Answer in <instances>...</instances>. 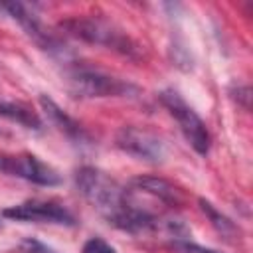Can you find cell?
Here are the masks:
<instances>
[{"label":"cell","mask_w":253,"mask_h":253,"mask_svg":"<svg viewBox=\"0 0 253 253\" xmlns=\"http://www.w3.org/2000/svg\"><path fill=\"white\" fill-rule=\"evenodd\" d=\"M61 28L83 42L105 45L123 55H128V57H134L138 51L136 43L123 30H119L115 24H111L103 18H71V20L63 22Z\"/></svg>","instance_id":"cell-2"},{"label":"cell","mask_w":253,"mask_h":253,"mask_svg":"<svg viewBox=\"0 0 253 253\" xmlns=\"http://www.w3.org/2000/svg\"><path fill=\"white\" fill-rule=\"evenodd\" d=\"M81 253H117V251H115V247H113L111 243H107L105 239H101V237H91V239H87V241L83 243Z\"/></svg>","instance_id":"cell-12"},{"label":"cell","mask_w":253,"mask_h":253,"mask_svg":"<svg viewBox=\"0 0 253 253\" xmlns=\"http://www.w3.org/2000/svg\"><path fill=\"white\" fill-rule=\"evenodd\" d=\"M2 215L16 221H40V223H63V225L75 223L73 215L63 206H59L57 202H42V200H30L6 208Z\"/></svg>","instance_id":"cell-7"},{"label":"cell","mask_w":253,"mask_h":253,"mask_svg":"<svg viewBox=\"0 0 253 253\" xmlns=\"http://www.w3.org/2000/svg\"><path fill=\"white\" fill-rule=\"evenodd\" d=\"M69 91L79 99L103 97H134L138 89L119 77L95 69H77L69 75Z\"/></svg>","instance_id":"cell-3"},{"label":"cell","mask_w":253,"mask_h":253,"mask_svg":"<svg viewBox=\"0 0 253 253\" xmlns=\"http://www.w3.org/2000/svg\"><path fill=\"white\" fill-rule=\"evenodd\" d=\"M126 190L134 196L150 198V200H154L162 206H168V208H176L182 202L178 188L174 184H170L168 180L156 178V176H136L130 180Z\"/></svg>","instance_id":"cell-8"},{"label":"cell","mask_w":253,"mask_h":253,"mask_svg":"<svg viewBox=\"0 0 253 253\" xmlns=\"http://www.w3.org/2000/svg\"><path fill=\"white\" fill-rule=\"evenodd\" d=\"M40 105H42V109L45 111V115H47V119L63 132V134H67L69 138H85V132H83V128L57 105V103H53L49 97H45V95H42L40 97Z\"/></svg>","instance_id":"cell-9"},{"label":"cell","mask_w":253,"mask_h":253,"mask_svg":"<svg viewBox=\"0 0 253 253\" xmlns=\"http://www.w3.org/2000/svg\"><path fill=\"white\" fill-rule=\"evenodd\" d=\"M162 105L168 109V113L176 119L184 138L188 144L198 152V154H208L210 152V132L206 128V123L198 117V113L180 97L178 91L166 89L160 93Z\"/></svg>","instance_id":"cell-4"},{"label":"cell","mask_w":253,"mask_h":253,"mask_svg":"<svg viewBox=\"0 0 253 253\" xmlns=\"http://www.w3.org/2000/svg\"><path fill=\"white\" fill-rule=\"evenodd\" d=\"M75 186L79 194L113 225L126 208L125 188L117 184L107 172L95 166H81L75 172Z\"/></svg>","instance_id":"cell-1"},{"label":"cell","mask_w":253,"mask_h":253,"mask_svg":"<svg viewBox=\"0 0 253 253\" xmlns=\"http://www.w3.org/2000/svg\"><path fill=\"white\" fill-rule=\"evenodd\" d=\"M0 117L14 121L26 128H34L38 130L42 126V121L38 117V113H34L28 105L24 103H12V101H0Z\"/></svg>","instance_id":"cell-10"},{"label":"cell","mask_w":253,"mask_h":253,"mask_svg":"<svg viewBox=\"0 0 253 253\" xmlns=\"http://www.w3.org/2000/svg\"><path fill=\"white\" fill-rule=\"evenodd\" d=\"M174 247H176L178 253H217L213 249H208V247H202L198 243H190V241H184V239H176Z\"/></svg>","instance_id":"cell-14"},{"label":"cell","mask_w":253,"mask_h":253,"mask_svg":"<svg viewBox=\"0 0 253 253\" xmlns=\"http://www.w3.org/2000/svg\"><path fill=\"white\" fill-rule=\"evenodd\" d=\"M0 170L24 178L28 182H34L38 186H57L61 182V176L57 170H53L49 164L42 162L34 154H0Z\"/></svg>","instance_id":"cell-5"},{"label":"cell","mask_w":253,"mask_h":253,"mask_svg":"<svg viewBox=\"0 0 253 253\" xmlns=\"http://www.w3.org/2000/svg\"><path fill=\"white\" fill-rule=\"evenodd\" d=\"M115 140L123 152L130 154L138 160L158 164L166 158L164 142L150 130H144L138 126H123V128H119Z\"/></svg>","instance_id":"cell-6"},{"label":"cell","mask_w":253,"mask_h":253,"mask_svg":"<svg viewBox=\"0 0 253 253\" xmlns=\"http://www.w3.org/2000/svg\"><path fill=\"white\" fill-rule=\"evenodd\" d=\"M20 249H22V253H57L53 247H49V245H45V243H42V241H38L34 237L24 239Z\"/></svg>","instance_id":"cell-13"},{"label":"cell","mask_w":253,"mask_h":253,"mask_svg":"<svg viewBox=\"0 0 253 253\" xmlns=\"http://www.w3.org/2000/svg\"><path fill=\"white\" fill-rule=\"evenodd\" d=\"M200 208H202V211L210 217V221H211V225L221 233V235H233L235 231H237V227L233 225V221L229 219V217H225L223 213H219L210 202H206V200H200Z\"/></svg>","instance_id":"cell-11"}]
</instances>
